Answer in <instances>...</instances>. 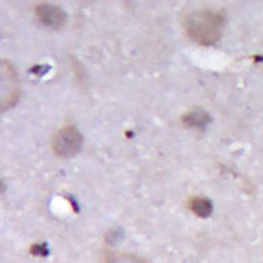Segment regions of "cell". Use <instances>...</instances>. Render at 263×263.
Masks as SVG:
<instances>
[{
	"mask_svg": "<svg viewBox=\"0 0 263 263\" xmlns=\"http://www.w3.org/2000/svg\"><path fill=\"white\" fill-rule=\"evenodd\" d=\"M191 211L199 217H209L213 212V206L206 198H194L191 201Z\"/></svg>",
	"mask_w": 263,
	"mask_h": 263,
	"instance_id": "cell-6",
	"label": "cell"
},
{
	"mask_svg": "<svg viewBox=\"0 0 263 263\" xmlns=\"http://www.w3.org/2000/svg\"><path fill=\"white\" fill-rule=\"evenodd\" d=\"M18 80L13 66L7 60L2 62V111L15 105L18 99Z\"/></svg>",
	"mask_w": 263,
	"mask_h": 263,
	"instance_id": "cell-3",
	"label": "cell"
},
{
	"mask_svg": "<svg viewBox=\"0 0 263 263\" xmlns=\"http://www.w3.org/2000/svg\"><path fill=\"white\" fill-rule=\"evenodd\" d=\"M106 263H146L142 258H139L137 255H129V254H121L116 255L109 260H106Z\"/></svg>",
	"mask_w": 263,
	"mask_h": 263,
	"instance_id": "cell-7",
	"label": "cell"
},
{
	"mask_svg": "<svg viewBox=\"0 0 263 263\" xmlns=\"http://www.w3.org/2000/svg\"><path fill=\"white\" fill-rule=\"evenodd\" d=\"M35 14L39 21L49 28H63L67 23V14L59 6L49 5V3H42V5L36 6Z\"/></svg>",
	"mask_w": 263,
	"mask_h": 263,
	"instance_id": "cell-4",
	"label": "cell"
},
{
	"mask_svg": "<svg viewBox=\"0 0 263 263\" xmlns=\"http://www.w3.org/2000/svg\"><path fill=\"white\" fill-rule=\"evenodd\" d=\"M82 134L72 125L64 127L59 133L53 135L52 149L56 156L63 159H68L76 156L82 148Z\"/></svg>",
	"mask_w": 263,
	"mask_h": 263,
	"instance_id": "cell-2",
	"label": "cell"
},
{
	"mask_svg": "<svg viewBox=\"0 0 263 263\" xmlns=\"http://www.w3.org/2000/svg\"><path fill=\"white\" fill-rule=\"evenodd\" d=\"M184 31L194 42L212 46L220 41L224 31L226 17L219 10L199 9L185 15Z\"/></svg>",
	"mask_w": 263,
	"mask_h": 263,
	"instance_id": "cell-1",
	"label": "cell"
},
{
	"mask_svg": "<svg viewBox=\"0 0 263 263\" xmlns=\"http://www.w3.org/2000/svg\"><path fill=\"white\" fill-rule=\"evenodd\" d=\"M182 124L188 128H203L212 121L211 116L203 110H194L182 116Z\"/></svg>",
	"mask_w": 263,
	"mask_h": 263,
	"instance_id": "cell-5",
	"label": "cell"
}]
</instances>
